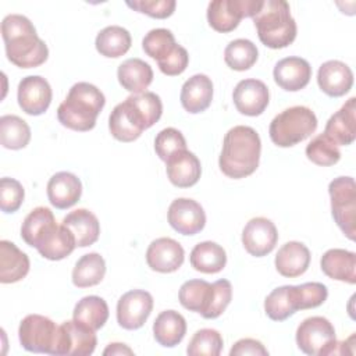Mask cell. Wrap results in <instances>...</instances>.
<instances>
[{
    "label": "cell",
    "mask_w": 356,
    "mask_h": 356,
    "mask_svg": "<svg viewBox=\"0 0 356 356\" xmlns=\"http://www.w3.org/2000/svg\"><path fill=\"white\" fill-rule=\"evenodd\" d=\"M1 36L8 61L19 68H35L49 57L47 44L38 36L33 24L21 14H10L1 21Z\"/></svg>",
    "instance_id": "obj_1"
},
{
    "label": "cell",
    "mask_w": 356,
    "mask_h": 356,
    "mask_svg": "<svg viewBox=\"0 0 356 356\" xmlns=\"http://www.w3.org/2000/svg\"><path fill=\"white\" fill-rule=\"evenodd\" d=\"M261 142L259 134L246 125L231 128L222 140L218 159L220 170L228 178L239 179L252 175L260 161Z\"/></svg>",
    "instance_id": "obj_2"
},
{
    "label": "cell",
    "mask_w": 356,
    "mask_h": 356,
    "mask_svg": "<svg viewBox=\"0 0 356 356\" xmlns=\"http://www.w3.org/2000/svg\"><path fill=\"white\" fill-rule=\"evenodd\" d=\"M104 104L106 97L100 89L89 82H78L71 86L65 100L58 106L57 118L68 129L86 132L95 128Z\"/></svg>",
    "instance_id": "obj_3"
},
{
    "label": "cell",
    "mask_w": 356,
    "mask_h": 356,
    "mask_svg": "<svg viewBox=\"0 0 356 356\" xmlns=\"http://www.w3.org/2000/svg\"><path fill=\"white\" fill-rule=\"evenodd\" d=\"M253 22L260 42L270 49H284L296 38V22L285 0H264Z\"/></svg>",
    "instance_id": "obj_4"
},
{
    "label": "cell",
    "mask_w": 356,
    "mask_h": 356,
    "mask_svg": "<svg viewBox=\"0 0 356 356\" xmlns=\"http://www.w3.org/2000/svg\"><path fill=\"white\" fill-rule=\"evenodd\" d=\"M317 128L316 114L306 106H293L277 114L268 128L270 139L280 147L295 146Z\"/></svg>",
    "instance_id": "obj_5"
},
{
    "label": "cell",
    "mask_w": 356,
    "mask_h": 356,
    "mask_svg": "<svg viewBox=\"0 0 356 356\" xmlns=\"http://www.w3.org/2000/svg\"><path fill=\"white\" fill-rule=\"evenodd\" d=\"M18 337L21 346L33 353L57 355L60 343V325L49 317L28 314L19 324Z\"/></svg>",
    "instance_id": "obj_6"
},
{
    "label": "cell",
    "mask_w": 356,
    "mask_h": 356,
    "mask_svg": "<svg viewBox=\"0 0 356 356\" xmlns=\"http://www.w3.org/2000/svg\"><path fill=\"white\" fill-rule=\"evenodd\" d=\"M296 345L303 353L310 356L337 355L335 328L325 317H307L296 330Z\"/></svg>",
    "instance_id": "obj_7"
},
{
    "label": "cell",
    "mask_w": 356,
    "mask_h": 356,
    "mask_svg": "<svg viewBox=\"0 0 356 356\" xmlns=\"http://www.w3.org/2000/svg\"><path fill=\"white\" fill-rule=\"evenodd\" d=\"M331 213L345 236L355 241L356 236V185L352 177L334 178L328 185Z\"/></svg>",
    "instance_id": "obj_8"
},
{
    "label": "cell",
    "mask_w": 356,
    "mask_h": 356,
    "mask_svg": "<svg viewBox=\"0 0 356 356\" xmlns=\"http://www.w3.org/2000/svg\"><path fill=\"white\" fill-rule=\"evenodd\" d=\"M260 0H214L207 7L209 25L221 33L234 31L242 18L254 17L261 7Z\"/></svg>",
    "instance_id": "obj_9"
},
{
    "label": "cell",
    "mask_w": 356,
    "mask_h": 356,
    "mask_svg": "<svg viewBox=\"0 0 356 356\" xmlns=\"http://www.w3.org/2000/svg\"><path fill=\"white\" fill-rule=\"evenodd\" d=\"M147 128L145 117L129 96L118 103L108 117L110 134L120 142H134Z\"/></svg>",
    "instance_id": "obj_10"
},
{
    "label": "cell",
    "mask_w": 356,
    "mask_h": 356,
    "mask_svg": "<svg viewBox=\"0 0 356 356\" xmlns=\"http://www.w3.org/2000/svg\"><path fill=\"white\" fill-rule=\"evenodd\" d=\"M153 296L143 289L125 292L117 303V321L124 330H138L149 318Z\"/></svg>",
    "instance_id": "obj_11"
},
{
    "label": "cell",
    "mask_w": 356,
    "mask_h": 356,
    "mask_svg": "<svg viewBox=\"0 0 356 356\" xmlns=\"http://www.w3.org/2000/svg\"><path fill=\"white\" fill-rule=\"evenodd\" d=\"M277 241L278 231L274 222L266 217H254L249 220L242 231L243 248L254 257H263L271 253Z\"/></svg>",
    "instance_id": "obj_12"
},
{
    "label": "cell",
    "mask_w": 356,
    "mask_h": 356,
    "mask_svg": "<svg viewBox=\"0 0 356 356\" xmlns=\"http://www.w3.org/2000/svg\"><path fill=\"white\" fill-rule=\"evenodd\" d=\"M97 345L96 334L92 328L75 321L67 320L60 324V343L57 355L89 356Z\"/></svg>",
    "instance_id": "obj_13"
},
{
    "label": "cell",
    "mask_w": 356,
    "mask_h": 356,
    "mask_svg": "<svg viewBox=\"0 0 356 356\" xmlns=\"http://www.w3.org/2000/svg\"><path fill=\"white\" fill-rule=\"evenodd\" d=\"M51 96L50 83L40 75L25 76L18 83V104L29 115L43 114L51 103Z\"/></svg>",
    "instance_id": "obj_14"
},
{
    "label": "cell",
    "mask_w": 356,
    "mask_h": 356,
    "mask_svg": "<svg viewBox=\"0 0 356 356\" xmlns=\"http://www.w3.org/2000/svg\"><path fill=\"white\" fill-rule=\"evenodd\" d=\"M170 225L182 235H196L206 225L203 207L193 199L178 197L168 207Z\"/></svg>",
    "instance_id": "obj_15"
},
{
    "label": "cell",
    "mask_w": 356,
    "mask_h": 356,
    "mask_svg": "<svg viewBox=\"0 0 356 356\" xmlns=\"http://www.w3.org/2000/svg\"><path fill=\"white\" fill-rule=\"evenodd\" d=\"M232 100L241 114L249 117L260 115L270 102L268 88L260 79H242L234 89Z\"/></svg>",
    "instance_id": "obj_16"
},
{
    "label": "cell",
    "mask_w": 356,
    "mask_h": 356,
    "mask_svg": "<svg viewBox=\"0 0 356 356\" xmlns=\"http://www.w3.org/2000/svg\"><path fill=\"white\" fill-rule=\"evenodd\" d=\"M185 259L184 248L172 238H157L146 250L147 266L157 273H174L177 271Z\"/></svg>",
    "instance_id": "obj_17"
},
{
    "label": "cell",
    "mask_w": 356,
    "mask_h": 356,
    "mask_svg": "<svg viewBox=\"0 0 356 356\" xmlns=\"http://www.w3.org/2000/svg\"><path fill=\"white\" fill-rule=\"evenodd\" d=\"M35 248L47 260H63L72 253L76 243L72 232L65 225L53 222L40 235Z\"/></svg>",
    "instance_id": "obj_18"
},
{
    "label": "cell",
    "mask_w": 356,
    "mask_h": 356,
    "mask_svg": "<svg viewBox=\"0 0 356 356\" xmlns=\"http://www.w3.org/2000/svg\"><path fill=\"white\" fill-rule=\"evenodd\" d=\"M275 83L286 92L303 89L312 78V67L302 57H285L280 60L273 71Z\"/></svg>",
    "instance_id": "obj_19"
},
{
    "label": "cell",
    "mask_w": 356,
    "mask_h": 356,
    "mask_svg": "<svg viewBox=\"0 0 356 356\" xmlns=\"http://www.w3.org/2000/svg\"><path fill=\"white\" fill-rule=\"evenodd\" d=\"M317 83L325 95L331 97H341L350 90L353 85V72L345 63L339 60H330L320 65Z\"/></svg>",
    "instance_id": "obj_20"
},
{
    "label": "cell",
    "mask_w": 356,
    "mask_h": 356,
    "mask_svg": "<svg viewBox=\"0 0 356 356\" xmlns=\"http://www.w3.org/2000/svg\"><path fill=\"white\" fill-rule=\"evenodd\" d=\"M337 146H348L356 138V97H350L332 114L323 132Z\"/></svg>",
    "instance_id": "obj_21"
},
{
    "label": "cell",
    "mask_w": 356,
    "mask_h": 356,
    "mask_svg": "<svg viewBox=\"0 0 356 356\" xmlns=\"http://www.w3.org/2000/svg\"><path fill=\"white\" fill-rule=\"evenodd\" d=\"M165 171L170 182L178 188H191L197 184L202 175L200 160L189 150L174 153L165 161Z\"/></svg>",
    "instance_id": "obj_22"
},
{
    "label": "cell",
    "mask_w": 356,
    "mask_h": 356,
    "mask_svg": "<svg viewBox=\"0 0 356 356\" xmlns=\"http://www.w3.org/2000/svg\"><path fill=\"white\" fill-rule=\"evenodd\" d=\"M81 179L72 172H56L47 182V197L56 209L64 210L72 207L81 199Z\"/></svg>",
    "instance_id": "obj_23"
},
{
    "label": "cell",
    "mask_w": 356,
    "mask_h": 356,
    "mask_svg": "<svg viewBox=\"0 0 356 356\" xmlns=\"http://www.w3.org/2000/svg\"><path fill=\"white\" fill-rule=\"evenodd\" d=\"M277 271L286 278H295L306 273L310 264V250L307 246L298 241L284 243L275 256Z\"/></svg>",
    "instance_id": "obj_24"
},
{
    "label": "cell",
    "mask_w": 356,
    "mask_h": 356,
    "mask_svg": "<svg viewBox=\"0 0 356 356\" xmlns=\"http://www.w3.org/2000/svg\"><path fill=\"white\" fill-rule=\"evenodd\" d=\"M213 100V82L204 74L191 76L181 89V104L191 113L197 114L209 108Z\"/></svg>",
    "instance_id": "obj_25"
},
{
    "label": "cell",
    "mask_w": 356,
    "mask_h": 356,
    "mask_svg": "<svg viewBox=\"0 0 356 356\" xmlns=\"http://www.w3.org/2000/svg\"><path fill=\"white\" fill-rule=\"evenodd\" d=\"M61 224L72 232L78 248L90 246L99 239L100 222L97 217L86 209H78L68 213Z\"/></svg>",
    "instance_id": "obj_26"
},
{
    "label": "cell",
    "mask_w": 356,
    "mask_h": 356,
    "mask_svg": "<svg viewBox=\"0 0 356 356\" xmlns=\"http://www.w3.org/2000/svg\"><path fill=\"white\" fill-rule=\"evenodd\" d=\"M29 273V257L10 241H0V282L13 284Z\"/></svg>",
    "instance_id": "obj_27"
},
{
    "label": "cell",
    "mask_w": 356,
    "mask_h": 356,
    "mask_svg": "<svg viewBox=\"0 0 356 356\" xmlns=\"http://www.w3.org/2000/svg\"><path fill=\"white\" fill-rule=\"evenodd\" d=\"M321 271L331 280L356 282V254L345 249H330L320 260Z\"/></svg>",
    "instance_id": "obj_28"
},
{
    "label": "cell",
    "mask_w": 356,
    "mask_h": 356,
    "mask_svg": "<svg viewBox=\"0 0 356 356\" xmlns=\"http://www.w3.org/2000/svg\"><path fill=\"white\" fill-rule=\"evenodd\" d=\"M214 296V285L204 280H189L184 282L178 292L179 303L191 310L202 314L207 318Z\"/></svg>",
    "instance_id": "obj_29"
},
{
    "label": "cell",
    "mask_w": 356,
    "mask_h": 356,
    "mask_svg": "<svg viewBox=\"0 0 356 356\" xmlns=\"http://www.w3.org/2000/svg\"><path fill=\"white\" fill-rule=\"evenodd\" d=\"M186 334V321L175 310L161 312L153 323V335L159 345L164 348L177 346Z\"/></svg>",
    "instance_id": "obj_30"
},
{
    "label": "cell",
    "mask_w": 356,
    "mask_h": 356,
    "mask_svg": "<svg viewBox=\"0 0 356 356\" xmlns=\"http://www.w3.org/2000/svg\"><path fill=\"white\" fill-rule=\"evenodd\" d=\"M117 78L125 90L134 95H139L146 92L152 83L153 70L146 61L140 58H128L120 64L117 70Z\"/></svg>",
    "instance_id": "obj_31"
},
{
    "label": "cell",
    "mask_w": 356,
    "mask_h": 356,
    "mask_svg": "<svg viewBox=\"0 0 356 356\" xmlns=\"http://www.w3.org/2000/svg\"><path fill=\"white\" fill-rule=\"evenodd\" d=\"M191 266L204 274L220 273L227 264V253L224 248L216 242L204 241L197 245L191 252Z\"/></svg>",
    "instance_id": "obj_32"
},
{
    "label": "cell",
    "mask_w": 356,
    "mask_h": 356,
    "mask_svg": "<svg viewBox=\"0 0 356 356\" xmlns=\"http://www.w3.org/2000/svg\"><path fill=\"white\" fill-rule=\"evenodd\" d=\"M132 43L131 33L118 25H110L103 28L95 40L96 50L108 58H117L124 56Z\"/></svg>",
    "instance_id": "obj_33"
},
{
    "label": "cell",
    "mask_w": 356,
    "mask_h": 356,
    "mask_svg": "<svg viewBox=\"0 0 356 356\" xmlns=\"http://www.w3.org/2000/svg\"><path fill=\"white\" fill-rule=\"evenodd\" d=\"M72 317L75 321L92 328L93 331H97L108 318V306L103 298L89 295L78 300L74 307Z\"/></svg>",
    "instance_id": "obj_34"
},
{
    "label": "cell",
    "mask_w": 356,
    "mask_h": 356,
    "mask_svg": "<svg viewBox=\"0 0 356 356\" xmlns=\"http://www.w3.org/2000/svg\"><path fill=\"white\" fill-rule=\"evenodd\" d=\"M106 274V261L96 253L83 254L72 270V284L78 288H89L102 282Z\"/></svg>",
    "instance_id": "obj_35"
},
{
    "label": "cell",
    "mask_w": 356,
    "mask_h": 356,
    "mask_svg": "<svg viewBox=\"0 0 356 356\" xmlns=\"http://www.w3.org/2000/svg\"><path fill=\"white\" fill-rule=\"evenodd\" d=\"M264 310L274 321H284L298 312L295 285H282L273 289L264 300Z\"/></svg>",
    "instance_id": "obj_36"
},
{
    "label": "cell",
    "mask_w": 356,
    "mask_h": 356,
    "mask_svg": "<svg viewBox=\"0 0 356 356\" xmlns=\"http://www.w3.org/2000/svg\"><path fill=\"white\" fill-rule=\"evenodd\" d=\"M31 140V128L18 115L7 114L0 117V143L6 149H24Z\"/></svg>",
    "instance_id": "obj_37"
},
{
    "label": "cell",
    "mask_w": 356,
    "mask_h": 356,
    "mask_svg": "<svg viewBox=\"0 0 356 356\" xmlns=\"http://www.w3.org/2000/svg\"><path fill=\"white\" fill-rule=\"evenodd\" d=\"M259 50L249 39H235L224 50L225 64L235 71H246L257 61Z\"/></svg>",
    "instance_id": "obj_38"
},
{
    "label": "cell",
    "mask_w": 356,
    "mask_h": 356,
    "mask_svg": "<svg viewBox=\"0 0 356 356\" xmlns=\"http://www.w3.org/2000/svg\"><path fill=\"white\" fill-rule=\"evenodd\" d=\"M53 222H56L53 211L49 207L39 206L25 217L21 225V238L26 245L35 248L40 235Z\"/></svg>",
    "instance_id": "obj_39"
},
{
    "label": "cell",
    "mask_w": 356,
    "mask_h": 356,
    "mask_svg": "<svg viewBox=\"0 0 356 356\" xmlns=\"http://www.w3.org/2000/svg\"><path fill=\"white\" fill-rule=\"evenodd\" d=\"M307 159L321 167H330L339 161L341 152L339 147L324 134L317 135L306 146Z\"/></svg>",
    "instance_id": "obj_40"
},
{
    "label": "cell",
    "mask_w": 356,
    "mask_h": 356,
    "mask_svg": "<svg viewBox=\"0 0 356 356\" xmlns=\"http://www.w3.org/2000/svg\"><path fill=\"white\" fill-rule=\"evenodd\" d=\"M175 46L177 43L172 32L164 28L149 31L142 40L143 51L156 61H161L163 58H165Z\"/></svg>",
    "instance_id": "obj_41"
},
{
    "label": "cell",
    "mask_w": 356,
    "mask_h": 356,
    "mask_svg": "<svg viewBox=\"0 0 356 356\" xmlns=\"http://www.w3.org/2000/svg\"><path fill=\"white\" fill-rule=\"evenodd\" d=\"M224 341L221 334L213 328H202L193 334L191 338L186 353L191 356L206 355V356H218L222 350Z\"/></svg>",
    "instance_id": "obj_42"
},
{
    "label": "cell",
    "mask_w": 356,
    "mask_h": 356,
    "mask_svg": "<svg viewBox=\"0 0 356 356\" xmlns=\"http://www.w3.org/2000/svg\"><path fill=\"white\" fill-rule=\"evenodd\" d=\"M186 149V140L181 131L168 127L161 129L154 139V150L160 160L167 161L174 153Z\"/></svg>",
    "instance_id": "obj_43"
},
{
    "label": "cell",
    "mask_w": 356,
    "mask_h": 356,
    "mask_svg": "<svg viewBox=\"0 0 356 356\" xmlns=\"http://www.w3.org/2000/svg\"><path fill=\"white\" fill-rule=\"evenodd\" d=\"M298 310L314 309L327 300L328 289L321 282H305L295 285Z\"/></svg>",
    "instance_id": "obj_44"
},
{
    "label": "cell",
    "mask_w": 356,
    "mask_h": 356,
    "mask_svg": "<svg viewBox=\"0 0 356 356\" xmlns=\"http://www.w3.org/2000/svg\"><path fill=\"white\" fill-rule=\"evenodd\" d=\"M24 188L19 181L8 177L0 179V209L4 213L17 211L24 202Z\"/></svg>",
    "instance_id": "obj_45"
},
{
    "label": "cell",
    "mask_w": 356,
    "mask_h": 356,
    "mask_svg": "<svg viewBox=\"0 0 356 356\" xmlns=\"http://www.w3.org/2000/svg\"><path fill=\"white\" fill-rule=\"evenodd\" d=\"M127 6L152 18L164 19L172 15L177 3L174 0H134L127 1Z\"/></svg>",
    "instance_id": "obj_46"
},
{
    "label": "cell",
    "mask_w": 356,
    "mask_h": 356,
    "mask_svg": "<svg viewBox=\"0 0 356 356\" xmlns=\"http://www.w3.org/2000/svg\"><path fill=\"white\" fill-rule=\"evenodd\" d=\"M188 63H189V54L186 49L182 47L181 44H177L165 58H163L161 61H157V65L163 74L168 76H175L182 74L186 70Z\"/></svg>",
    "instance_id": "obj_47"
},
{
    "label": "cell",
    "mask_w": 356,
    "mask_h": 356,
    "mask_svg": "<svg viewBox=\"0 0 356 356\" xmlns=\"http://www.w3.org/2000/svg\"><path fill=\"white\" fill-rule=\"evenodd\" d=\"M214 285V296L211 302V307L209 310L207 318L220 317L232 299V285L228 280H218L213 282Z\"/></svg>",
    "instance_id": "obj_48"
},
{
    "label": "cell",
    "mask_w": 356,
    "mask_h": 356,
    "mask_svg": "<svg viewBox=\"0 0 356 356\" xmlns=\"http://www.w3.org/2000/svg\"><path fill=\"white\" fill-rule=\"evenodd\" d=\"M267 356L268 350L264 348V345L253 338H243L234 343V346L229 350V356Z\"/></svg>",
    "instance_id": "obj_49"
},
{
    "label": "cell",
    "mask_w": 356,
    "mask_h": 356,
    "mask_svg": "<svg viewBox=\"0 0 356 356\" xmlns=\"http://www.w3.org/2000/svg\"><path fill=\"white\" fill-rule=\"evenodd\" d=\"M103 355L104 356H114V355H134V350L127 346L125 343H120V342H114V343H110L104 350H103Z\"/></svg>",
    "instance_id": "obj_50"
}]
</instances>
